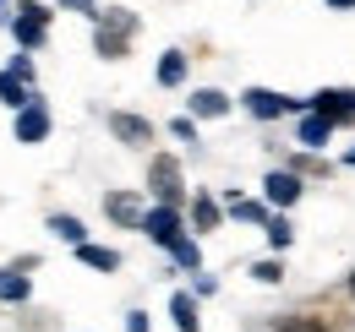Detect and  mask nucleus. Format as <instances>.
<instances>
[{
    "label": "nucleus",
    "instance_id": "nucleus-1",
    "mask_svg": "<svg viewBox=\"0 0 355 332\" xmlns=\"http://www.w3.org/2000/svg\"><path fill=\"white\" fill-rule=\"evenodd\" d=\"M137 28H142V22H137L132 6H104V11L93 17V49H98L104 60H126Z\"/></svg>",
    "mask_w": 355,
    "mask_h": 332
},
{
    "label": "nucleus",
    "instance_id": "nucleus-2",
    "mask_svg": "<svg viewBox=\"0 0 355 332\" xmlns=\"http://www.w3.org/2000/svg\"><path fill=\"white\" fill-rule=\"evenodd\" d=\"M148 191H153V202L186 208V169H180L175 153H153L148 158Z\"/></svg>",
    "mask_w": 355,
    "mask_h": 332
},
{
    "label": "nucleus",
    "instance_id": "nucleus-3",
    "mask_svg": "<svg viewBox=\"0 0 355 332\" xmlns=\"http://www.w3.org/2000/svg\"><path fill=\"white\" fill-rule=\"evenodd\" d=\"M49 11L44 0H17V17H11V39H17V49H44L49 39Z\"/></svg>",
    "mask_w": 355,
    "mask_h": 332
},
{
    "label": "nucleus",
    "instance_id": "nucleus-4",
    "mask_svg": "<svg viewBox=\"0 0 355 332\" xmlns=\"http://www.w3.org/2000/svg\"><path fill=\"white\" fill-rule=\"evenodd\" d=\"M301 196H306V174H295L290 164H279V169H268V174H263V202L273 212H290Z\"/></svg>",
    "mask_w": 355,
    "mask_h": 332
},
{
    "label": "nucleus",
    "instance_id": "nucleus-5",
    "mask_svg": "<svg viewBox=\"0 0 355 332\" xmlns=\"http://www.w3.org/2000/svg\"><path fill=\"white\" fill-rule=\"evenodd\" d=\"M241 109H246L252 120H284V115H301L306 98H284V93H273V87H246V93H241Z\"/></svg>",
    "mask_w": 355,
    "mask_h": 332
},
{
    "label": "nucleus",
    "instance_id": "nucleus-6",
    "mask_svg": "<svg viewBox=\"0 0 355 332\" xmlns=\"http://www.w3.org/2000/svg\"><path fill=\"white\" fill-rule=\"evenodd\" d=\"M137 234H148L153 246H164V250H170L180 234H186V212L170 208V202H153V208L142 212V229H137Z\"/></svg>",
    "mask_w": 355,
    "mask_h": 332
},
{
    "label": "nucleus",
    "instance_id": "nucleus-7",
    "mask_svg": "<svg viewBox=\"0 0 355 332\" xmlns=\"http://www.w3.org/2000/svg\"><path fill=\"white\" fill-rule=\"evenodd\" d=\"M104 125H110V136L121 142V147H153V136H159V125L148 120V115H132V109H110L104 115Z\"/></svg>",
    "mask_w": 355,
    "mask_h": 332
},
{
    "label": "nucleus",
    "instance_id": "nucleus-8",
    "mask_svg": "<svg viewBox=\"0 0 355 332\" xmlns=\"http://www.w3.org/2000/svg\"><path fill=\"white\" fill-rule=\"evenodd\" d=\"M49 125H55L49 120V104L33 93V104H22V109L11 115V136H17L22 147H39V142H49Z\"/></svg>",
    "mask_w": 355,
    "mask_h": 332
},
{
    "label": "nucleus",
    "instance_id": "nucleus-9",
    "mask_svg": "<svg viewBox=\"0 0 355 332\" xmlns=\"http://www.w3.org/2000/svg\"><path fill=\"white\" fill-rule=\"evenodd\" d=\"M306 109H317V115H328V120L339 125H355V87H317L306 98Z\"/></svg>",
    "mask_w": 355,
    "mask_h": 332
},
{
    "label": "nucleus",
    "instance_id": "nucleus-10",
    "mask_svg": "<svg viewBox=\"0 0 355 332\" xmlns=\"http://www.w3.org/2000/svg\"><path fill=\"white\" fill-rule=\"evenodd\" d=\"M142 212H148L142 191H104V218L115 229H142Z\"/></svg>",
    "mask_w": 355,
    "mask_h": 332
},
{
    "label": "nucleus",
    "instance_id": "nucleus-11",
    "mask_svg": "<svg viewBox=\"0 0 355 332\" xmlns=\"http://www.w3.org/2000/svg\"><path fill=\"white\" fill-rule=\"evenodd\" d=\"M334 131H339V125L328 120V115H317V109H301V115H295V147H306V153H322V147L334 142Z\"/></svg>",
    "mask_w": 355,
    "mask_h": 332
},
{
    "label": "nucleus",
    "instance_id": "nucleus-12",
    "mask_svg": "<svg viewBox=\"0 0 355 332\" xmlns=\"http://www.w3.org/2000/svg\"><path fill=\"white\" fill-rule=\"evenodd\" d=\"M235 109V98L224 93V87H197L191 98H186V115H197V120H224Z\"/></svg>",
    "mask_w": 355,
    "mask_h": 332
},
{
    "label": "nucleus",
    "instance_id": "nucleus-13",
    "mask_svg": "<svg viewBox=\"0 0 355 332\" xmlns=\"http://www.w3.org/2000/svg\"><path fill=\"white\" fill-rule=\"evenodd\" d=\"M224 196H214V191H197L191 196V229L197 234H214V229H224Z\"/></svg>",
    "mask_w": 355,
    "mask_h": 332
},
{
    "label": "nucleus",
    "instance_id": "nucleus-14",
    "mask_svg": "<svg viewBox=\"0 0 355 332\" xmlns=\"http://www.w3.org/2000/svg\"><path fill=\"white\" fill-rule=\"evenodd\" d=\"M186 77H191V55H186V49H164L159 66H153V82L159 87H186Z\"/></svg>",
    "mask_w": 355,
    "mask_h": 332
},
{
    "label": "nucleus",
    "instance_id": "nucleus-15",
    "mask_svg": "<svg viewBox=\"0 0 355 332\" xmlns=\"http://www.w3.org/2000/svg\"><path fill=\"white\" fill-rule=\"evenodd\" d=\"M224 212H230L235 223H257V229H263L273 208H268L263 196H241V191H224Z\"/></svg>",
    "mask_w": 355,
    "mask_h": 332
},
{
    "label": "nucleus",
    "instance_id": "nucleus-16",
    "mask_svg": "<svg viewBox=\"0 0 355 332\" xmlns=\"http://www.w3.org/2000/svg\"><path fill=\"white\" fill-rule=\"evenodd\" d=\"M77 261L93 267V273H121V250H115V246H98V240H83V246H77Z\"/></svg>",
    "mask_w": 355,
    "mask_h": 332
},
{
    "label": "nucleus",
    "instance_id": "nucleus-17",
    "mask_svg": "<svg viewBox=\"0 0 355 332\" xmlns=\"http://www.w3.org/2000/svg\"><path fill=\"white\" fill-rule=\"evenodd\" d=\"M0 104H6V109H11V115H17V109H22V104H33V82H22V77H17V71H11V66H6V71H0Z\"/></svg>",
    "mask_w": 355,
    "mask_h": 332
},
{
    "label": "nucleus",
    "instance_id": "nucleus-18",
    "mask_svg": "<svg viewBox=\"0 0 355 332\" xmlns=\"http://www.w3.org/2000/svg\"><path fill=\"white\" fill-rule=\"evenodd\" d=\"M170 316H175V332H197V327H202V316H197V294L175 289V294H170Z\"/></svg>",
    "mask_w": 355,
    "mask_h": 332
},
{
    "label": "nucleus",
    "instance_id": "nucleus-19",
    "mask_svg": "<svg viewBox=\"0 0 355 332\" xmlns=\"http://www.w3.org/2000/svg\"><path fill=\"white\" fill-rule=\"evenodd\" d=\"M49 234H55V240H66L71 250L88 240V229H83V218H77V212H49Z\"/></svg>",
    "mask_w": 355,
    "mask_h": 332
},
{
    "label": "nucleus",
    "instance_id": "nucleus-20",
    "mask_svg": "<svg viewBox=\"0 0 355 332\" xmlns=\"http://www.w3.org/2000/svg\"><path fill=\"white\" fill-rule=\"evenodd\" d=\"M263 234H268V246L284 256V250H290V240H295V223H290V212H268Z\"/></svg>",
    "mask_w": 355,
    "mask_h": 332
},
{
    "label": "nucleus",
    "instance_id": "nucleus-21",
    "mask_svg": "<svg viewBox=\"0 0 355 332\" xmlns=\"http://www.w3.org/2000/svg\"><path fill=\"white\" fill-rule=\"evenodd\" d=\"M170 261H175L180 273H202V246H197L191 234H180L175 246H170Z\"/></svg>",
    "mask_w": 355,
    "mask_h": 332
},
{
    "label": "nucleus",
    "instance_id": "nucleus-22",
    "mask_svg": "<svg viewBox=\"0 0 355 332\" xmlns=\"http://www.w3.org/2000/svg\"><path fill=\"white\" fill-rule=\"evenodd\" d=\"M28 294H33V284H28V273H22V267H6V273H0V299L22 305Z\"/></svg>",
    "mask_w": 355,
    "mask_h": 332
},
{
    "label": "nucleus",
    "instance_id": "nucleus-23",
    "mask_svg": "<svg viewBox=\"0 0 355 332\" xmlns=\"http://www.w3.org/2000/svg\"><path fill=\"white\" fill-rule=\"evenodd\" d=\"M246 273H252V278H257V284H284V256H279V250H273V256H263V261H252V267H246Z\"/></svg>",
    "mask_w": 355,
    "mask_h": 332
},
{
    "label": "nucleus",
    "instance_id": "nucleus-24",
    "mask_svg": "<svg viewBox=\"0 0 355 332\" xmlns=\"http://www.w3.org/2000/svg\"><path fill=\"white\" fill-rule=\"evenodd\" d=\"M290 169H295V174H306V180L334 174V164H328V158H317V153H306V147H301V158H290Z\"/></svg>",
    "mask_w": 355,
    "mask_h": 332
},
{
    "label": "nucleus",
    "instance_id": "nucleus-25",
    "mask_svg": "<svg viewBox=\"0 0 355 332\" xmlns=\"http://www.w3.org/2000/svg\"><path fill=\"white\" fill-rule=\"evenodd\" d=\"M170 136H175V142H191V147H197V115H175V120H170Z\"/></svg>",
    "mask_w": 355,
    "mask_h": 332
},
{
    "label": "nucleus",
    "instance_id": "nucleus-26",
    "mask_svg": "<svg viewBox=\"0 0 355 332\" xmlns=\"http://www.w3.org/2000/svg\"><path fill=\"white\" fill-rule=\"evenodd\" d=\"M55 6H60V11H77V17H98V11H104L98 0H55Z\"/></svg>",
    "mask_w": 355,
    "mask_h": 332
},
{
    "label": "nucleus",
    "instance_id": "nucleus-27",
    "mask_svg": "<svg viewBox=\"0 0 355 332\" xmlns=\"http://www.w3.org/2000/svg\"><path fill=\"white\" fill-rule=\"evenodd\" d=\"M214 289H219V278H208V273H197V278H191V294H197V299H208Z\"/></svg>",
    "mask_w": 355,
    "mask_h": 332
},
{
    "label": "nucleus",
    "instance_id": "nucleus-28",
    "mask_svg": "<svg viewBox=\"0 0 355 332\" xmlns=\"http://www.w3.org/2000/svg\"><path fill=\"white\" fill-rule=\"evenodd\" d=\"M126 332H153V322H148V311H126Z\"/></svg>",
    "mask_w": 355,
    "mask_h": 332
},
{
    "label": "nucleus",
    "instance_id": "nucleus-29",
    "mask_svg": "<svg viewBox=\"0 0 355 332\" xmlns=\"http://www.w3.org/2000/svg\"><path fill=\"white\" fill-rule=\"evenodd\" d=\"M11 71H17L22 82H33V60H28V55H17V60H11Z\"/></svg>",
    "mask_w": 355,
    "mask_h": 332
},
{
    "label": "nucleus",
    "instance_id": "nucleus-30",
    "mask_svg": "<svg viewBox=\"0 0 355 332\" xmlns=\"http://www.w3.org/2000/svg\"><path fill=\"white\" fill-rule=\"evenodd\" d=\"M328 11H355V0H322Z\"/></svg>",
    "mask_w": 355,
    "mask_h": 332
},
{
    "label": "nucleus",
    "instance_id": "nucleus-31",
    "mask_svg": "<svg viewBox=\"0 0 355 332\" xmlns=\"http://www.w3.org/2000/svg\"><path fill=\"white\" fill-rule=\"evenodd\" d=\"M339 164H345V169H355V142L345 147V158H339Z\"/></svg>",
    "mask_w": 355,
    "mask_h": 332
},
{
    "label": "nucleus",
    "instance_id": "nucleus-32",
    "mask_svg": "<svg viewBox=\"0 0 355 332\" xmlns=\"http://www.w3.org/2000/svg\"><path fill=\"white\" fill-rule=\"evenodd\" d=\"M350 299H355V273H350Z\"/></svg>",
    "mask_w": 355,
    "mask_h": 332
},
{
    "label": "nucleus",
    "instance_id": "nucleus-33",
    "mask_svg": "<svg viewBox=\"0 0 355 332\" xmlns=\"http://www.w3.org/2000/svg\"><path fill=\"white\" fill-rule=\"evenodd\" d=\"M6 6H11V0H0V17H6Z\"/></svg>",
    "mask_w": 355,
    "mask_h": 332
}]
</instances>
